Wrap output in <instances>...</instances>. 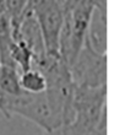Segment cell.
Wrapping results in <instances>:
<instances>
[{
	"instance_id": "obj_1",
	"label": "cell",
	"mask_w": 125,
	"mask_h": 135,
	"mask_svg": "<svg viewBox=\"0 0 125 135\" xmlns=\"http://www.w3.org/2000/svg\"><path fill=\"white\" fill-rule=\"evenodd\" d=\"M64 21L59 39V55L70 66L82 48L94 5L89 0H61Z\"/></svg>"
},
{
	"instance_id": "obj_2",
	"label": "cell",
	"mask_w": 125,
	"mask_h": 135,
	"mask_svg": "<svg viewBox=\"0 0 125 135\" xmlns=\"http://www.w3.org/2000/svg\"><path fill=\"white\" fill-rule=\"evenodd\" d=\"M0 113L6 118L20 115L38 125L44 133H49L61 127L52 113L44 92L29 93L22 91L18 95L0 93Z\"/></svg>"
},
{
	"instance_id": "obj_3",
	"label": "cell",
	"mask_w": 125,
	"mask_h": 135,
	"mask_svg": "<svg viewBox=\"0 0 125 135\" xmlns=\"http://www.w3.org/2000/svg\"><path fill=\"white\" fill-rule=\"evenodd\" d=\"M71 124L87 132L107 128V86H75L71 103Z\"/></svg>"
},
{
	"instance_id": "obj_4",
	"label": "cell",
	"mask_w": 125,
	"mask_h": 135,
	"mask_svg": "<svg viewBox=\"0 0 125 135\" xmlns=\"http://www.w3.org/2000/svg\"><path fill=\"white\" fill-rule=\"evenodd\" d=\"M69 68L75 86H107V54L94 50L86 41Z\"/></svg>"
},
{
	"instance_id": "obj_5",
	"label": "cell",
	"mask_w": 125,
	"mask_h": 135,
	"mask_svg": "<svg viewBox=\"0 0 125 135\" xmlns=\"http://www.w3.org/2000/svg\"><path fill=\"white\" fill-rule=\"evenodd\" d=\"M39 25L48 53L59 54V39L64 21L60 0H41L31 10Z\"/></svg>"
},
{
	"instance_id": "obj_6",
	"label": "cell",
	"mask_w": 125,
	"mask_h": 135,
	"mask_svg": "<svg viewBox=\"0 0 125 135\" xmlns=\"http://www.w3.org/2000/svg\"><path fill=\"white\" fill-rule=\"evenodd\" d=\"M85 41L94 50L107 54V12L94 7Z\"/></svg>"
},
{
	"instance_id": "obj_7",
	"label": "cell",
	"mask_w": 125,
	"mask_h": 135,
	"mask_svg": "<svg viewBox=\"0 0 125 135\" xmlns=\"http://www.w3.org/2000/svg\"><path fill=\"white\" fill-rule=\"evenodd\" d=\"M20 86L25 92L41 93L46 91V78L41 70L31 68L28 70L20 73Z\"/></svg>"
},
{
	"instance_id": "obj_8",
	"label": "cell",
	"mask_w": 125,
	"mask_h": 135,
	"mask_svg": "<svg viewBox=\"0 0 125 135\" xmlns=\"http://www.w3.org/2000/svg\"><path fill=\"white\" fill-rule=\"evenodd\" d=\"M20 71L17 68L0 65V93L18 95L23 90L20 86Z\"/></svg>"
},
{
	"instance_id": "obj_9",
	"label": "cell",
	"mask_w": 125,
	"mask_h": 135,
	"mask_svg": "<svg viewBox=\"0 0 125 135\" xmlns=\"http://www.w3.org/2000/svg\"><path fill=\"white\" fill-rule=\"evenodd\" d=\"M27 6H28V0H5V9L10 18L12 36L17 33L21 20L27 11Z\"/></svg>"
},
{
	"instance_id": "obj_10",
	"label": "cell",
	"mask_w": 125,
	"mask_h": 135,
	"mask_svg": "<svg viewBox=\"0 0 125 135\" xmlns=\"http://www.w3.org/2000/svg\"><path fill=\"white\" fill-rule=\"evenodd\" d=\"M44 135H107V128L101 129L98 132H87L70 123L61 125L49 133H44Z\"/></svg>"
},
{
	"instance_id": "obj_11",
	"label": "cell",
	"mask_w": 125,
	"mask_h": 135,
	"mask_svg": "<svg viewBox=\"0 0 125 135\" xmlns=\"http://www.w3.org/2000/svg\"><path fill=\"white\" fill-rule=\"evenodd\" d=\"M89 1H92L93 5H94L97 9L107 12V0H89Z\"/></svg>"
}]
</instances>
